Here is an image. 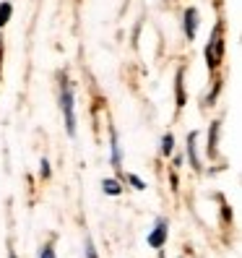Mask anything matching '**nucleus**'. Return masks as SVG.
Segmentation results:
<instances>
[{"instance_id": "obj_1", "label": "nucleus", "mask_w": 242, "mask_h": 258, "mask_svg": "<svg viewBox=\"0 0 242 258\" xmlns=\"http://www.w3.org/2000/svg\"><path fill=\"white\" fill-rule=\"evenodd\" d=\"M60 110H63V117H65L68 136H75V94L65 73H60Z\"/></svg>"}, {"instance_id": "obj_2", "label": "nucleus", "mask_w": 242, "mask_h": 258, "mask_svg": "<svg viewBox=\"0 0 242 258\" xmlns=\"http://www.w3.org/2000/svg\"><path fill=\"white\" fill-rule=\"evenodd\" d=\"M221 57H224V39H221V26H216L214 29V37H211L208 44H206V63H208V68L211 71L219 68Z\"/></svg>"}, {"instance_id": "obj_3", "label": "nucleus", "mask_w": 242, "mask_h": 258, "mask_svg": "<svg viewBox=\"0 0 242 258\" xmlns=\"http://www.w3.org/2000/svg\"><path fill=\"white\" fill-rule=\"evenodd\" d=\"M167 235H170V230H167V219H159L156 227H154V232L148 235V245L154 248V250H162V245L167 242Z\"/></svg>"}, {"instance_id": "obj_4", "label": "nucleus", "mask_w": 242, "mask_h": 258, "mask_svg": "<svg viewBox=\"0 0 242 258\" xmlns=\"http://www.w3.org/2000/svg\"><path fill=\"white\" fill-rule=\"evenodd\" d=\"M198 11L195 8H188L185 11V37H188V42H193L195 39V34H198Z\"/></svg>"}, {"instance_id": "obj_5", "label": "nucleus", "mask_w": 242, "mask_h": 258, "mask_svg": "<svg viewBox=\"0 0 242 258\" xmlns=\"http://www.w3.org/2000/svg\"><path fill=\"white\" fill-rule=\"evenodd\" d=\"M195 139H198V131H190V136H188V157H190L193 170H201V159H198V151H195Z\"/></svg>"}, {"instance_id": "obj_6", "label": "nucleus", "mask_w": 242, "mask_h": 258, "mask_svg": "<svg viewBox=\"0 0 242 258\" xmlns=\"http://www.w3.org/2000/svg\"><path fill=\"white\" fill-rule=\"evenodd\" d=\"M110 146H112V167H120V141H117V131L110 128Z\"/></svg>"}, {"instance_id": "obj_7", "label": "nucleus", "mask_w": 242, "mask_h": 258, "mask_svg": "<svg viewBox=\"0 0 242 258\" xmlns=\"http://www.w3.org/2000/svg\"><path fill=\"white\" fill-rule=\"evenodd\" d=\"M102 190L107 193V196H120V193H123V185H120L117 180L107 177V180H104V183H102Z\"/></svg>"}, {"instance_id": "obj_8", "label": "nucleus", "mask_w": 242, "mask_h": 258, "mask_svg": "<svg viewBox=\"0 0 242 258\" xmlns=\"http://www.w3.org/2000/svg\"><path fill=\"white\" fill-rule=\"evenodd\" d=\"M11 16H13V6L8 3V0H3V3H0V29L11 21Z\"/></svg>"}, {"instance_id": "obj_9", "label": "nucleus", "mask_w": 242, "mask_h": 258, "mask_svg": "<svg viewBox=\"0 0 242 258\" xmlns=\"http://www.w3.org/2000/svg\"><path fill=\"white\" fill-rule=\"evenodd\" d=\"M172 151H175V136L167 133V136L162 139V154H164V157H172Z\"/></svg>"}, {"instance_id": "obj_10", "label": "nucleus", "mask_w": 242, "mask_h": 258, "mask_svg": "<svg viewBox=\"0 0 242 258\" xmlns=\"http://www.w3.org/2000/svg\"><path fill=\"white\" fill-rule=\"evenodd\" d=\"M177 107H185V89H183V71H177Z\"/></svg>"}, {"instance_id": "obj_11", "label": "nucleus", "mask_w": 242, "mask_h": 258, "mask_svg": "<svg viewBox=\"0 0 242 258\" xmlns=\"http://www.w3.org/2000/svg\"><path fill=\"white\" fill-rule=\"evenodd\" d=\"M219 128H221V123L216 120V123L211 125V144H208V151H211V154H216V139H219Z\"/></svg>"}, {"instance_id": "obj_12", "label": "nucleus", "mask_w": 242, "mask_h": 258, "mask_svg": "<svg viewBox=\"0 0 242 258\" xmlns=\"http://www.w3.org/2000/svg\"><path fill=\"white\" fill-rule=\"evenodd\" d=\"M128 183H130L135 190H146V183H143V180H141L138 175H128Z\"/></svg>"}, {"instance_id": "obj_13", "label": "nucleus", "mask_w": 242, "mask_h": 258, "mask_svg": "<svg viewBox=\"0 0 242 258\" xmlns=\"http://www.w3.org/2000/svg\"><path fill=\"white\" fill-rule=\"evenodd\" d=\"M39 258H57V255H55V248H52V245H44V248L39 250Z\"/></svg>"}, {"instance_id": "obj_14", "label": "nucleus", "mask_w": 242, "mask_h": 258, "mask_svg": "<svg viewBox=\"0 0 242 258\" xmlns=\"http://www.w3.org/2000/svg\"><path fill=\"white\" fill-rule=\"evenodd\" d=\"M39 175H42V177H50V162H47V159L39 162Z\"/></svg>"}, {"instance_id": "obj_15", "label": "nucleus", "mask_w": 242, "mask_h": 258, "mask_svg": "<svg viewBox=\"0 0 242 258\" xmlns=\"http://www.w3.org/2000/svg\"><path fill=\"white\" fill-rule=\"evenodd\" d=\"M0 60H3V44H0Z\"/></svg>"}]
</instances>
